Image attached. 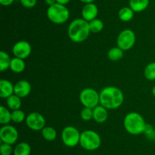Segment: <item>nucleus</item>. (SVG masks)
<instances>
[{"label":"nucleus","instance_id":"obj_17","mask_svg":"<svg viewBox=\"0 0 155 155\" xmlns=\"http://www.w3.org/2000/svg\"><path fill=\"white\" fill-rule=\"evenodd\" d=\"M26 67L25 62L24 59L15 57L12 59L10 65V69L15 73H21L24 71Z\"/></svg>","mask_w":155,"mask_h":155},{"label":"nucleus","instance_id":"obj_13","mask_svg":"<svg viewBox=\"0 0 155 155\" xmlns=\"http://www.w3.org/2000/svg\"><path fill=\"white\" fill-rule=\"evenodd\" d=\"M31 92V84L26 80H21L15 84V94L21 98L26 97Z\"/></svg>","mask_w":155,"mask_h":155},{"label":"nucleus","instance_id":"obj_15","mask_svg":"<svg viewBox=\"0 0 155 155\" xmlns=\"http://www.w3.org/2000/svg\"><path fill=\"white\" fill-rule=\"evenodd\" d=\"M107 118H108V112H107V109H106L105 107L100 104L93 108V119L96 122H104Z\"/></svg>","mask_w":155,"mask_h":155},{"label":"nucleus","instance_id":"obj_5","mask_svg":"<svg viewBox=\"0 0 155 155\" xmlns=\"http://www.w3.org/2000/svg\"><path fill=\"white\" fill-rule=\"evenodd\" d=\"M100 135L93 130H85L80 135V144L86 150H97L101 146Z\"/></svg>","mask_w":155,"mask_h":155},{"label":"nucleus","instance_id":"obj_34","mask_svg":"<svg viewBox=\"0 0 155 155\" xmlns=\"http://www.w3.org/2000/svg\"><path fill=\"white\" fill-rule=\"evenodd\" d=\"M80 1L83 3H85V4H88V3H92L95 0H80Z\"/></svg>","mask_w":155,"mask_h":155},{"label":"nucleus","instance_id":"obj_32","mask_svg":"<svg viewBox=\"0 0 155 155\" xmlns=\"http://www.w3.org/2000/svg\"><path fill=\"white\" fill-rule=\"evenodd\" d=\"M45 4L48 5V6H51L54 5L55 3H57V1H56V0H45Z\"/></svg>","mask_w":155,"mask_h":155},{"label":"nucleus","instance_id":"obj_3","mask_svg":"<svg viewBox=\"0 0 155 155\" xmlns=\"http://www.w3.org/2000/svg\"><path fill=\"white\" fill-rule=\"evenodd\" d=\"M124 126L126 131L130 135H138L145 132L147 123L139 112H131L127 114L124 118Z\"/></svg>","mask_w":155,"mask_h":155},{"label":"nucleus","instance_id":"obj_10","mask_svg":"<svg viewBox=\"0 0 155 155\" xmlns=\"http://www.w3.org/2000/svg\"><path fill=\"white\" fill-rule=\"evenodd\" d=\"M25 121L27 127L33 131H42L45 126V118L39 112H30L27 115Z\"/></svg>","mask_w":155,"mask_h":155},{"label":"nucleus","instance_id":"obj_31","mask_svg":"<svg viewBox=\"0 0 155 155\" xmlns=\"http://www.w3.org/2000/svg\"><path fill=\"white\" fill-rule=\"evenodd\" d=\"M15 0H0V3L4 6H9L12 5Z\"/></svg>","mask_w":155,"mask_h":155},{"label":"nucleus","instance_id":"obj_30","mask_svg":"<svg viewBox=\"0 0 155 155\" xmlns=\"http://www.w3.org/2000/svg\"><path fill=\"white\" fill-rule=\"evenodd\" d=\"M20 2L22 6L27 9H32L35 7L37 3V0H20Z\"/></svg>","mask_w":155,"mask_h":155},{"label":"nucleus","instance_id":"obj_14","mask_svg":"<svg viewBox=\"0 0 155 155\" xmlns=\"http://www.w3.org/2000/svg\"><path fill=\"white\" fill-rule=\"evenodd\" d=\"M15 94V85L8 80L2 79L0 81V97L7 99Z\"/></svg>","mask_w":155,"mask_h":155},{"label":"nucleus","instance_id":"obj_4","mask_svg":"<svg viewBox=\"0 0 155 155\" xmlns=\"http://www.w3.org/2000/svg\"><path fill=\"white\" fill-rule=\"evenodd\" d=\"M46 14L48 19L52 23L57 24H64L70 17V12L68 8L58 3L48 6Z\"/></svg>","mask_w":155,"mask_h":155},{"label":"nucleus","instance_id":"obj_23","mask_svg":"<svg viewBox=\"0 0 155 155\" xmlns=\"http://www.w3.org/2000/svg\"><path fill=\"white\" fill-rule=\"evenodd\" d=\"M124 52L118 46L112 47L107 53V57L111 61H119L124 57Z\"/></svg>","mask_w":155,"mask_h":155},{"label":"nucleus","instance_id":"obj_33","mask_svg":"<svg viewBox=\"0 0 155 155\" xmlns=\"http://www.w3.org/2000/svg\"><path fill=\"white\" fill-rule=\"evenodd\" d=\"M56 1H57V3H58V4L65 5H67L68 3H69L71 0H56Z\"/></svg>","mask_w":155,"mask_h":155},{"label":"nucleus","instance_id":"obj_18","mask_svg":"<svg viewBox=\"0 0 155 155\" xmlns=\"http://www.w3.org/2000/svg\"><path fill=\"white\" fill-rule=\"evenodd\" d=\"M134 11L130 7H124L120 9L118 12V17L120 19L124 22L131 21L134 17Z\"/></svg>","mask_w":155,"mask_h":155},{"label":"nucleus","instance_id":"obj_24","mask_svg":"<svg viewBox=\"0 0 155 155\" xmlns=\"http://www.w3.org/2000/svg\"><path fill=\"white\" fill-rule=\"evenodd\" d=\"M12 121V112L5 106H0V123L2 125H8Z\"/></svg>","mask_w":155,"mask_h":155},{"label":"nucleus","instance_id":"obj_28","mask_svg":"<svg viewBox=\"0 0 155 155\" xmlns=\"http://www.w3.org/2000/svg\"><path fill=\"white\" fill-rule=\"evenodd\" d=\"M80 117L84 121H89L93 119V109L84 107L80 112Z\"/></svg>","mask_w":155,"mask_h":155},{"label":"nucleus","instance_id":"obj_7","mask_svg":"<svg viewBox=\"0 0 155 155\" xmlns=\"http://www.w3.org/2000/svg\"><path fill=\"white\" fill-rule=\"evenodd\" d=\"M81 133L77 128L74 126H66L61 133V138L63 143L69 147H74L80 144Z\"/></svg>","mask_w":155,"mask_h":155},{"label":"nucleus","instance_id":"obj_2","mask_svg":"<svg viewBox=\"0 0 155 155\" xmlns=\"http://www.w3.org/2000/svg\"><path fill=\"white\" fill-rule=\"evenodd\" d=\"M68 36L74 43H82L86 40L90 33L88 21L83 18H77L71 21L68 27Z\"/></svg>","mask_w":155,"mask_h":155},{"label":"nucleus","instance_id":"obj_29","mask_svg":"<svg viewBox=\"0 0 155 155\" xmlns=\"http://www.w3.org/2000/svg\"><path fill=\"white\" fill-rule=\"evenodd\" d=\"M0 152L2 155H11L14 152L12 144L2 143L0 146Z\"/></svg>","mask_w":155,"mask_h":155},{"label":"nucleus","instance_id":"obj_1","mask_svg":"<svg viewBox=\"0 0 155 155\" xmlns=\"http://www.w3.org/2000/svg\"><path fill=\"white\" fill-rule=\"evenodd\" d=\"M124 100V93L117 87H105L100 92V104L107 109H117L123 104Z\"/></svg>","mask_w":155,"mask_h":155},{"label":"nucleus","instance_id":"obj_19","mask_svg":"<svg viewBox=\"0 0 155 155\" xmlns=\"http://www.w3.org/2000/svg\"><path fill=\"white\" fill-rule=\"evenodd\" d=\"M14 155H30L31 147L27 142H21L14 149Z\"/></svg>","mask_w":155,"mask_h":155},{"label":"nucleus","instance_id":"obj_27","mask_svg":"<svg viewBox=\"0 0 155 155\" xmlns=\"http://www.w3.org/2000/svg\"><path fill=\"white\" fill-rule=\"evenodd\" d=\"M25 113L21 109H16V110H12V121L15 123H21L26 120Z\"/></svg>","mask_w":155,"mask_h":155},{"label":"nucleus","instance_id":"obj_12","mask_svg":"<svg viewBox=\"0 0 155 155\" xmlns=\"http://www.w3.org/2000/svg\"><path fill=\"white\" fill-rule=\"evenodd\" d=\"M98 14V7L93 2L85 4V5L83 7V9H82V17H83V19L86 20L88 22L97 18Z\"/></svg>","mask_w":155,"mask_h":155},{"label":"nucleus","instance_id":"obj_11","mask_svg":"<svg viewBox=\"0 0 155 155\" xmlns=\"http://www.w3.org/2000/svg\"><path fill=\"white\" fill-rule=\"evenodd\" d=\"M12 52L15 57L25 59L31 54V45L30 44V43L26 40H20L13 46Z\"/></svg>","mask_w":155,"mask_h":155},{"label":"nucleus","instance_id":"obj_22","mask_svg":"<svg viewBox=\"0 0 155 155\" xmlns=\"http://www.w3.org/2000/svg\"><path fill=\"white\" fill-rule=\"evenodd\" d=\"M41 132L44 139L48 141H54L57 137V132L51 126H45Z\"/></svg>","mask_w":155,"mask_h":155},{"label":"nucleus","instance_id":"obj_6","mask_svg":"<svg viewBox=\"0 0 155 155\" xmlns=\"http://www.w3.org/2000/svg\"><path fill=\"white\" fill-rule=\"evenodd\" d=\"M80 100L84 107L93 109L100 103V94L93 88H85L80 92Z\"/></svg>","mask_w":155,"mask_h":155},{"label":"nucleus","instance_id":"obj_25","mask_svg":"<svg viewBox=\"0 0 155 155\" xmlns=\"http://www.w3.org/2000/svg\"><path fill=\"white\" fill-rule=\"evenodd\" d=\"M89 24L90 31L92 33H99L104 28V23L101 20L98 19V18H95L92 21H89Z\"/></svg>","mask_w":155,"mask_h":155},{"label":"nucleus","instance_id":"obj_16","mask_svg":"<svg viewBox=\"0 0 155 155\" xmlns=\"http://www.w3.org/2000/svg\"><path fill=\"white\" fill-rule=\"evenodd\" d=\"M149 5V0H130V7L134 12L145 11Z\"/></svg>","mask_w":155,"mask_h":155},{"label":"nucleus","instance_id":"obj_20","mask_svg":"<svg viewBox=\"0 0 155 155\" xmlns=\"http://www.w3.org/2000/svg\"><path fill=\"white\" fill-rule=\"evenodd\" d=\"M21 97L17 96L16 94H12L9 97L6 99L8 107L12 110H16L19 109L21 106Z\"/></svg>","mask_w":155,"mask_h":155},{"label":"nucleus","instance_id":"obj_21","mask_svg":"<svg viewBox=\"0 0 155 155\" xmlns=\"http://www.w3.org/2000/svg\"><path fill=\"white\" fill-rule=\"evenodd\" d=\"M11 62L12 59L6 52H0V71H4L10 68Z\"/></svg>","mask_w":155,"mask_h":155},{"label":"nucleus","instance_id":"obj_26","mask_svg":"<svg viewBox=\"0 0 155 155\" xmlns=\"http://www.w3.org/2000/svg\"><path fill=\"white\" fill-rule=\"evenodd\" d=\"M144 75L148 80H155V62H150L145 66L144 70Z\"/></svg>","mask_w":155,"mask_h":155},{"label":"nucleus","instance_id":"obj_9","mask_svg":"<svg viewBox=\"0 0 155 155\" xmlns=\"http://www.w3.org/2000/svg\"><path fill=\"white\" fill-rule=\"evenodd\" d=\"M18 135L16 128L10 125H4L0 129V139L2 143L12 145L18 141Z\"/></svg>","mask_w":155,"mask_h":155},{"label":"nucleus","instance_id":"obj_8","mask_svg":"<svg viewBox=\"0 0 155 155\" xmlns=\"http://www.w3.org/2000/svg\"><path fill=\"white\" fill-rule=\"evenodd\" d=\"M136 34L130 29H125L119 33L117 39V44L124 51H127L133 48L136 43Z\"/></svg>","mask_w":155,"mask_h":155},{"label":"nucleus","instance_id":"obj_35","mask_svg":"<svg viewBox=\"0 0 155 155\" xmlns=\"http://www.w3.org/2000/svg\"><path fill=\"white\" fill-rule=\"evenodd\" d=\"M151 92H152V94L155 97V85L152 88V90H151Z\"/></svg>","mask_w":155,"mask_h":155}]
</instances>
